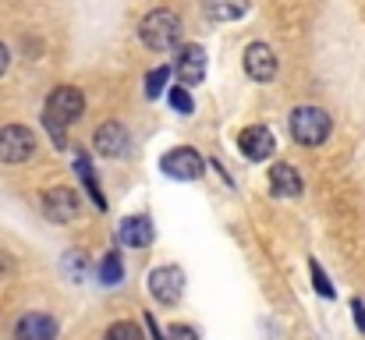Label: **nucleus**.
Masks as SVG:
<instances>
[{
  "mask_svg": "<svg viewBox=\"0 0 365 340\" xmlns=\"http://www.w3.org/2000/svg\"><path fill=\"white\" fill-rule=\"evenodd\" d=\"M181 18L174 14V11H167V7H156V11H149L145 18H142V25H138V36H142V43L149 46V50H156V53H163V50H174L178 43H181Z\"/></svg>",
  "mask_w": 365,
  "mask_h": 340,
  "instance_id": "1",
  "label": "nucleus"
},
{
  "mask_svg": "<svg viewBox=\"0 0 365 340\" xmlns=\"http://www.w3.org/2000/svg\"><path fill=\"white\" fill-rule=\"evenodd\" d=\"M330 113L319 107H298L291 113V135L298 145H323L330 138Z\"/></svg>",
  "mask_w": 365,
  "mask_h": 340,
  "instance_id": "2",
  "label": "nucleus"
},
{
  "mask_svg": "<svg viewBox=\"0 0 365 340\" xmlns=\"http://www.w3.org/2000/svg\"><path fill=\"white\" fill-rule=\"evenodd\" d=\"M36 153V135L25 124H4L0 128V163H25Z\"/></svg>",
  "mask_w": 365,
  "mask_h": 340,
  "instance_id": "3",
  "label": "nucleus"
},
{
  "mask_svg": "<svg viewBox=\"0 0 365 340\" xmlns=\"http://www.w3.org/2000/svg\"><path fill=\"white\" fill-rule=\"evenodd\" d=\"M82 113H86V96L75 86H57L46 96V117L57 124H75Z\"/></svg>",
  "mask_w": 365,
  "mask_h": 340,
  "instance_id": "4",
  "label": "nucleus"
},
{
  "mask_svg": "<svg viewBox=\"0 0 365 340\" xmlns=\"http://www.w3.org/2000/svg\"><path fill=\"white\" fill-rule=\"evenodd\" d=\"M163 174L167 177H174V181H199L202 177V156L195 153V149H188V145H178V149H170L167 156H163Z\"/></svg>",
  "mask_w": 365,
  "mask_h": 340,
  "instance_id": "5",
  "label": "nucleus"
},
{
  "mask_svg": "<svg viewBox=\"0 0 365 340\" xmlns=\"http://www.w3.org/2000/svg\"><path fill=\"white\" fill-rule=\"evenodd\" d=\"M149 291L160 305H178L185 294V273L178 266H156L149 273Z\"/></svg>",
  "mask_w": 365,
  "mask_h": 340,
  "instance_id": "6",
  "label": "nucleus"
},
{
  "mask_svg": "<svg viewBox=\"0 0 365 340\" xmlns=\"http://www.w3.org/2000/svg\"><path fill=\"white\" fill-rule=\"evenodd\" d=\"M43 213H46V220H53V224H68V220H75L78 213H82V199H78V192L75 188H50L46 195H43Z\"/></svg>",
  "mask_w": 365,
  "mask_h": 340,
  "instance_id": "7",
  "label": "nucleus"
},
{
  "mask_svg": "<svg viewBox=\"0 0 365 340\" xmlns=\"http://www.w3.org/2000/svg\"><path fill=\"white\" fill-rule=\"evenodd\" d=\"M93 145H96L100 156H107V160H121V156H128V149H131V135H128V128H124L121 120H107V124L96 128Z\"/></svg>",
  "mask_w": 365,
  "mask_h": 340,
  "instance_id": "8",
  "label": "nucleus"
},
{
  "mask_svg": "<svg viewBox=\"0 0 365 340\" xmlns=\"http://www.w3.org/2000/svg\"><path fill=\"white\" fill-rule=\"evenodd\" d=\"M174 75H178V82L181 86H199L202 78H206V50L202 46H195V43H188V46H181L178 50V57H174Z\"/></svg>",
  "mask_w": 365,
  "mask_h": 340,
  "instance_id": "9",
  "label": "nucleus"
},
{
  "mask_svg": "<svg viewBox=\"0 0 365 340\" xmlns=\"http://www.w3.org/2000/svg\"><path fill=\"white\" fill-rule=\"evenodd\" d=\"M238 149H242L245 160H252V163H262V160H269V156H273V149H277V142H273V131H269V128H262V124H252V128H245L242 135H238Z\"/></svg>",
  "mask_w": 365,
  "mask_h": 340,
  "instance_id": "10",
  "label": "nucleus"
},
{
  "mask_svg": "<svg viewBox=\"0 0 365 340\" xmlns=\"http://www.w3.org/2000/svg\"><path fill=\"white\" fill-rule=\"evenodd\" d=\"M245 75L252 82H269L277 75V57H273V50L266 43H252L245 50Z\"/></svg>",
  "mask_w": 365,
  "mask_h": 340,
  "instance_id": "11",
  "label": "nucleus"
},
{
  "mask_svg": "<svg viewBox=\"0 0 365 340\" xmlns=\"http://www.w3.org/2000/svg\"><path fill=\"white\" fill-rule=\"evenodd\" d=\"M57 330L61 326H57V319L50 312H29V316H21L14 337L18 340H57Z\"/></svg>",
  "mask_w": 365,
  "mask_h": 340,
  "instance_id": "12",
  "label": "nucleus"
},
{
  "mask_svg": "<svg viewBox=\"0 0 365 340\" xmlns=\"http://www.w3.org/2000/svg\"><path fill=\"white\" fill-rule=\"evenodd\" d=\"M302 188H305L302 185V174L291 163H273V170H269V192L277 199H298Z\"/></svg>",
  "mask_w": 365,
  "mask_h": 340,
  "instance_id": "13",
  "label": "nucleus"
},
{
  "mask_svg": "<svg viewBox=\"0 0 365 340\" xmlns=\"http://www.w3.org/2000/svg\"><path fill=\"white\" fill-rule=\"evenodd\" d=\"M118 241L124 248H145L153 244V220L149 217H124L118 227Z\"/></svg>",
  "mask_w": 365,
  "mask_h": 340,
  "instance_id": "14",
  "label": "nucleus"
},
{
  "mask_svg": "<svg viewBox=\"0 0 365 340\" xmlns=\"http://www.w3.org/2000/svg\"><path fill=\"white\" fill-rule=\"evenodd\" d=\"M252 0H202V11L210 21H238L242 14H248Z\"/></svg>",
  "mask_w": 365,
  "mask_h": 340,
  "instance_id": "15",
  "label": "nucleus"
},
{
  "mask_svg": "<svg viewBox=\"0 0 365 340\" xmlns=\"http://www.w3.org/2000/svg\"><path fill=\"white\" fill-rule=\"evenodd\" d=\"M75 170L82 174V181H86V188H89V199L96 202V210H107V199H103V192H100V185H96V174H93V167H89V160H86V156H78Z\"/></svg>",
  "mask_w": 365,
  "mask_h": 340,
  "instance_id": "16",
  "label": "nucleus"
},
{
  "mask_svg": "<svg viewBox=\"0 0 365 340\" xmlns=\"http://www.w3.org/2000/svg\"><path fill=\"white\" fill-rule=\"evenodd\" d=\"M121 277H124L121 255H118V252L103 255V262H100V284H103V287H114V284H121Z\"/></svg>",
  "mask_w": 365,
  "mask_h": 340,
  "instance_id": "17",
  "label": "nucleus"
},
{
  "mask_svg": "<svg viewBox=\"0 0 365 340\" xmlns=\"http://www.w3.org/2000/svg\"><path fill=\"white\" fill-rule=\"evenodd\" d=\"M167 78H170V68H153V71H149V78H145V96H149V100H156V96L163 93Z\"/></svg>",
  "mask_w": 365,
  "mask_h": 340,
  "instance_id": "18",
  "label": "nucleus"
},
{
  "mask_svg": "<svg viewBox=\"0 0 365 340\" xmlns=\"http://www.w3.org/2000/svg\"><path fill=\"white\" fill-rule=\"evenodd\" d=\"M170 107L178 113H185V117L195 110V103H192V96H188V86H174V89H170Z\"/></svg>",
  "mask_w": 365,
  "mask_h": 340,
  "instance_id": "19",
  "label": "nucleus"
},
{
  "mask_svg": "<svg viewBox=\"0 0 365 340\" xmlns=\"http://www.w3.org/2000/svg\"><path fill=\"white\" fill-rule=\"evenodd\" d=\"M103 340H145V337H142V330L135 323H114Z\"/></svg>",
  "mask_w": 365,
  "mask_h": 340,
  "instance_id": "20",
  "label": "nucleus"
},
{
  "mask_svg": "<svg viewBox=\"0 0 365 340\" xmlns=\"http://www.w3.org/2000/svg\"><path fill=\"white\" fill-rule=\"evenodd\" d=\"M309 269H312V284H316V291H319L323 298H334V287H330V280H327V273L319 269V262H316V259L309 262Z\"/></svg>",
  "mask_w": 365,
  "mask_h": 340,
  "instance_id": "21",
  "label": "nucleus"
},
{
  "mask_svg": "<svg viewBox=\"0 0 365 340\" xmlns=\"http://www.w3.org/2000/svg\"><path fill=\"white\" fill-rule=\"evenodd\" d=\"M170 340H199V334H195L192 326H174V330H170Z\"/></svg>",
  "mask_w": 365,
  "mask_h": 340,
  "instance_id": "22",
  "label": "nucleus"
},
{
  "mask_svg": "<svg viewBox=\"0 0 365 340\" xmlns=\"http://www.w3.org/2000/svg\"><path fill=\"white\" fill-rule=\"evenodd\" d=\"M351 312H355V323H359V330H362V334H365V305H362V302H359V298L351 302Z\"/></svg>",
  "mask_w": 365,
  "mask_h": 340,
  "instance_id": "23",
  "label": "nucleus"
},
{
  "mask_svg": "<svg viewBox=\"0 0 365 340\" xmlns=\"http://www.w3.org/2000/svg\"><path fill=\"white\" fill-rule=\"evenodd\" d=\"M7 64H11V53H7V46L0 43V75L7 71Z\"/></svg>",
  "mask_w": 365,
  "mask_h": 340,
  "instance_id": "24",
  "label": "nucleus"
}]
</instances>
